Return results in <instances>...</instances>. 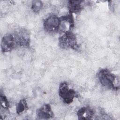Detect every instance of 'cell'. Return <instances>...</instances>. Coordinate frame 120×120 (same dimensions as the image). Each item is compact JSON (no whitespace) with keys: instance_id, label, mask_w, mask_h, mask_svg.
Instances as JSON below:
<instances>
[{"instance_id":"obj_1","label":"cell","mask_w":120,"mask_h":120,"mask_svg":"<svg viewBox=\"0 0 120 120\" xmlns=\"http://www.w3.org/2000/svg\"><path fill=\"white\" fill-rule=\"evenodd\" d=\"M98 77L101 84L108 89H119V81L117 76L106 68H102L98 73Z\"/></svg>"},{"instance_id":"obj_2","label":"cell","mask_w":120,"mask_h":120,"mask_svg":"<svg viewBox=\"0 0 120 120\" xmlns=\"http://www.w3.org/2000/svg\"><path fill=\"white\" fill-rule=\"evenodd\" d=\"M59 42L60 47L63 49L71 48L76 50L79 48L76 36L71 31L62 32L59 37Z\"/></svg>"},{"instance_id":"obj_3","label":"cell","mask_w":120,"mask_h":120,"mask_svg":"<svg viewBox=\"0 0 120 120\" xmlns=\"http://www.w3.org/2000/svg\"><path fill=\"white\" fill-rule=\"evenodd\" d=\"M59 95L65 104H69L73 102L75 96V91L74 89L69 88L67 82H62L60 84Z\"/></svg>"},{"instance_id":"obj_4","label":"cell","mask_w":120,"mask_h":120,"mask_svg":"<svg viewBox=\"0 0 120 120\" xmlns=\"http://www.w3.org/2000/svg\"><path fill=\"white\" fill-rule=\"evenodd\" d=\"M60 17L54 15H50L44 22L45 30L48 32H55L59 30Z\"/></svg>"},{"instance_id":"obj_5","label":"cell","mask_w":120,"mask_h":120,"mask_svg":"<svg viewBox=\"0 0 120 120\" xmlns=\"http://www.w3.org/2000/svg\"><path fill=\"white\" fill-rule=\"evenodd\" d=\"M17 45L15 34H7L2 39L1 43V50L3 52L12 51Z\"/></svg>"},{"instance_id":"obj_6","label":"cell","mask_w":120,"mask_h":120,"mask_svg":"<svg viewBox=\"0 0 120 120\" xmlns=\"http://www.w3.org/2000/svg\"><path fill=\"white\" fill-rule=\"evenodd\" d=\"M60 24L59 30L62 32L71 31L74 26V21L72 14L62 16L60 17Z\"/></svg>"},{"instance_id":"obj_7","label":"cell","mask_w":120,"mask_h":120,"mask_svg":"<svg viewBox=\"0 0 120 120\" xmlns=\"http://www.w3.org/2000/svg\"><path fill=\"white\" fill-rule=\"evenodd\" d=\"M14 34L17 45L27 46L29 45L30 41V35L26 30H21Z\"/></svg>"},{"instance_id":"obj_8","label":"cell","mask_w":120,"mask_h":120,"mask_svg":"<svg viewBox=\"0 0 120 120\" xmlns=\"http://www.w3.org/2000/svg\"><path fill=\"white\" fill-rule=\"evenodd\" d=\"M53 116V112L49 104H45L37 111L38 119H49Z\"/></svg>"},{"instance_id":"obj_9","label":"cell","mask_w":120,"mask_h":120,"mask_svg":"<svg viewBox=\"0 0 120 120\" xmlns=\"http://www.w3.org/2000/svg\"><path fill=\"white\" fill-rule=\"evenodd\" d=\"M94 114V112L93 110L88 107H82L77 112L78 119L80 120L91 119Z\"/></svg>"},{"instance_id":"obj_10","label":"cell","mask_w":120,"mask_h":120,"mask_svg":"<svg viewBox=\"0 0 120 120\" xmlns=\"http://www.w3.org/2000/svg\"><path fill=\"white\" fill-rule=\"evenodd\" d=\"M82 0H70L68 1V7L70 14H77L80 12L82 9Z\"/></svg>"},{"instance_id":"obj_11","label":"cell","mask_w":120,"mask_h":120,"mask_svg":"<svg viewBox=\"0 0 120 120\" xmlns=\"http://www.w3.org/2000/svg\"><path fill=\"white\" fill-rule=\"evenodd\" d=\"M28 108L27 102L25 99L20 100L16 105V111L17 113L20 114L23 112Z\"/></svg>"},{"instance_id":"obj_12","label":"cell","mask_w":120,"mask_h":120,"mask_svg":"<svg viewBox=\"0 0 120 120\" xmlns=\"http://www.w3.org/2000/svg\"><path fill=\"white\" fill-rule=\"evenodd\" d=\"M43 3L40 0H34L32 2L31 9L34 12H39L43 8Z\"/></svg>"},{"instance_id":"obj_13","label":"cell","mask_w":120,"mask_h":120,"mask_svg":"<svg viewBox=\"0 0 120 120\" xmlns=\"http://www.w3.org/2000/svg\"><path fill=\"white\" fill-rule=\"evenodd\" d=\"M0 104L1 106L4 109H7L8 108L9 105L8 101L6 97L3 95H2L1 94L0 95Z\"/></svg>"}]
</instances>
